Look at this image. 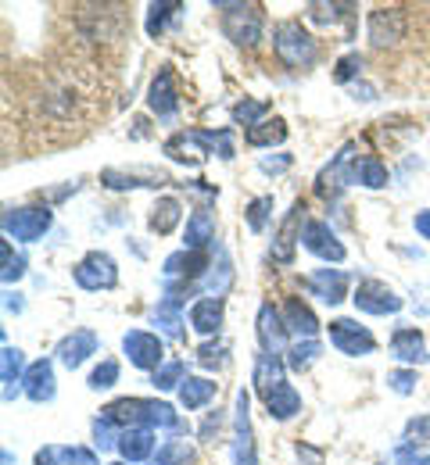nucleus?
I'll list each match as a JSON object with an SVG mask.
<instances>
[{"instance_id": "nucleus-1", "label": "nucleus", "mask_w": 430, "mask_h": 465, "mask_svg": "<svg viewBox=\"0 0 430 465\" xmlns=\"http://www.w3.org/2000/svg\"><path fill=\"white\" fill-rule=\"evenodd\" d=\"M101 419H108L112 426H165V430H184V422H180V415L173 411V405H165V401H147V398H119V401H112V405L105 408V415Z\"/></svg>"}, {"instance_id": "nucleus-2", "label": "nucleus", "mask_w": 430, "mask_h": 465, "mask_svg": "<svg viewBox=\"0 0 430 465\" xmlns=\"http://www.w3.org/2000/svg\"><path fill=\"white\" fill-rule=\"evenodd\" d=\"M273 51L287 68H308L315 61V40L302 29V22H280L273 29Z\"/></svg>"}, {"instance_id": "nucleus-3", "label": "nucleus", "mask_w": 430, "mask_h": 465, "mask_svg": "<svg viewBox=\"0 0 430 465\" xmlns=\"http://www.w3.org/2000/svg\"><path fill=\"white\" fill-rule=\"evenodd\" d=\"M223 7V33L241 44V47H255L262 40V11L255 4H219Z\"/></svg>"}, {"instance_id": "nucleus-4", "label": "nucleus", "mask_w": 430, "mask_h": 465, "mask_svg": "<svg viewBox=\"0 0 430 465\" xmlns=\"http://www.w3.org/2000/svg\"><path fill=\"white\" fill-rule=\"evenodd\" d=\"M75 283L83 291H112L119 283V269H115V258L105 254V251H90L79 265H75Z\"/></svg>"}, {"instance_id": "nucleus-5", "label": "nucleus", "mask_w": 430, "mask_h": 465, "mask_svg": "<svg viewBox=\"0 0 430 465\" xmlns=\"http://www.w3.org/2000/svg\"><path fill=\"white\" fill-rule=\"evenodd\" d=\"M223 143V133H205V129H186V133H176L169 143H165V154L176 158V162H205L212 154V147Z\"/></svg>"}, {"instance_id": "nucleus-6", "label": "nucleus", "mask_w": 430, "mask_h": 465, "mask_svg": "<svg viewBox=\"0 0 430 465\" xmlns=\"http://www.w3.org/2000/svg\"><path fill=\"white\" fill-rule=\"evenodd\" d=\"M47 230H51V212L47 208H11V212H4V232L15 236V240L33 243Z\"/></svg>"}, {"instance_id": "nucleus-7", "label": "nucleus", "mask_w": 430, "mask_h": 465, "mask_svg": "<svg viewBox=\"0 0 430 465\" xmlns=\"http://www.w3.org/2000/svg\"><path fill=\"white\" fill-rule=\"evenodd\" d=\"M355 308L359 312H366V315H398L402 312V297L391 291L387 283H380V280H363L359 287H355Z\"/></svg>"}, {"instance_id": "nucleus-8", "label": "nucleus", "mask_w": 430, "mask_h": 465, "mask_svg": "<svg viewBox=\"0 0 430 465\" xmlns=\"http://www.w3.org/2000/svg\"><path fill=\"white\" fill-rule=\"evenodd\" d=\"M330 344L341 351V354H352V358L369 354V351L376 348L373 333H369L366 326L352 322V319H334V322H330Z\"/></svg>"}, {"instance_id": "nucleus-9", "label": "nucleus", "mask_w": 430, "mask_h": 465, "mask_svg": "<svg viewBox=\"0 0 430 465\" xmlns=\"http://www.w3.org/2000/svg\"><path fill=\"white\" fill-rule=\"evenodd\" d=\"M402 36H405L402 7H376V11H369V44L373 47H391Z\"/></svg>"}, {"instance_id": "nucleus-10", "label": "nucleus", "mask_w": 430, "mask_h": 465, "mask_svg": "<svg viewBox=\"0 0 430 465\" xmlns=\"http://www.w3.org/2000/svg\"><path fill=\"white\" fill-rule=\"evenodd\" d=\"M147 104L151 112L162 118V122H173L176 112H180V94H176V75L173 68H162L151 83V94H147Z\"/></svg>"}, {"instance_id": "nucleus-11", "label": "nucleus", "mask_w": 430, "mask_h": 465, "mask_svg": "<svg viewBox=\"0 0 430 465\" xmlns=\"http://www.w3.org/2000/svg\"><path fill=\"white\" fill-rule=\"evenodd\" d=\"M234 465H258V459H255V440H251L247 391H237V411H234Z\"/></svg>"}, {"instance_id": "nucleus-12", "label": "nucleus", "mask_w": 430, "mask_h": 465, "mask_svg": "<svg viewBox=\"0 0 430 465\" xmlns=\"http://www.w3.org/2000/svg\"><path fill=\"white\" fill-rule=\"evenodd\" d=\"M123 351L125 358L136 365V369H158L162 365V341L155 333H144V330H133L123 337Z\"/></svg>"}, {"instance_id": "nucleus-13", "label": "nucleus", "mask_w": 430, "mask_h": 465, "mask_svg": "<svg viewBox=\"0 0 430 465\" xmlns=\"http://www.w3.org/2000/svg\"><path fill=\"white\" fill-rule=\"evenodd\" d=\"M302 243H305V251H312L315 258H323V262H345V243L334 236V230L326 226V223H305V230H302Z\"/></svg>"}, {"instance_id": "nucleus-14", "label": "nucleus", "mask_w": 430, "mask_h": 465, "mask_svg": "<svg viewBox=\"0 0 430 465\" xmlns=\"http://www.w3.org/2000/svg\"><path fill=\"white\" fill-rule=\"evenodd\" d=\"M352 154H355V143H348L323 173H319V179H315V193L319 197H337L341 190H345V183H352V169H348V162H352Z\"/></svg>"}, {"instance_id": "nucleus-15", "label": "nucleus", "mask_w": 430, "mask_h": 465, "mask_svg": "<svg viewBox=\"0 0 430 465\" xmlns=\"http://www.w3.org/2000/svg\"><path fill=\"white\" fill-rule=\"evenodd\" d=\"M258 341L265 354H284V341H287V322L284 312H276L269 301L258 308Z\"/></svg>"}, {"instance_id": "nucleus-16", "label": "nucleus", "mask_w": 430, "mask_h": 465, "mask_svg": "<svg viewBox=\"0 0 430 465\" xmlns=\"http://www.w3.org/2000/svg\"><path fill=\"white\" fill-rule=\"evenodd\" d=\"M305 287L315 293L323 304H341L345 293H348V276H345L341 269H315L305 280Z\"/></svg>"}, {"instance_id": "nucleus-17", "label": "nucleus", "mask_w": 430, "mask_h": 465, "mask_svg": "<svg viewBox=\"0 0 430 465\" xmlns=\"http://www.w3.org/2000/svg\"><path fill=\"white\" fill-rule=\"evenodd\" d=\"M22 383H25V398H29V401H36V405L51 401V398H55V365H51L47 358L33 361V365L25 369V376H22Z\"/></svg>"}, {"instance_id": "nucleus-18", "label": "nucleus", "mask_w": 430, "mask_h": 465, "mask_svg": "<svg viewBox=\"0 0 430 465\" xmlns=\"http://www.w3.org/2000/svg\"><path fill=\"white\" fill-rule=\"evenodd\" d=\"M258 394H262V401H265L273 419H291V415L302 411V394H298L287 380H280V383H273V387H265V391H258Z\"/></svg>"}, {"instance_id": "nucleus-19", "label": "nucleus", "mask_w": 430, "mask_h": 465, "mask_svg": "<svg viewBox=\"0 0 430 465\" xmlns=\"http://www.w3.org/2000/svg\"><path fill=\"white\" fill-rule=\"evenodd\" d=\"M302 215H305V201H295V208L287 212L284 226H280L276 240H273V251H269V254H273L276 262H284V265H291V258H295V240H302V236H298Z\"/></svg>"}, {"instance_id": "nucleus-20", "label": "nucleus", "mask_w": 430, "mask_h": 465, "mask_svg": "<svg viewBox=\"0 0 430 465\" xmlns=\"http://www.w3.org/2000/svg\"><path fill=\"white\" fill-rule=\"evenodd\" d=\"M90 354H97V333H90V330H72L58 344V358L68 369H79Z\"/></svg>"}, {"instance_id": "nucleus-21", "label": "nucleus", "mask_w": 430, "mask_h": 465, "mask_svg": "<svg viewBox=\"0 0 430 465\" xmlns=\"http://www.w3.org/2000/svg\"><path fill=\"white\" fill-rule=\"evenodd\" d=\"M119 451H123L125 462H144V459H151V451H155V433H151V426H129L119 433Z\"/></svg>"}, {"instance_id": "nucleus-22", "label": "nucleus", "mask_w": 430, "mask_h": 465, "mask_svg": "<svg viewBox=\"0 0 430 465\" xmlns=\"http://www.w3.org/2000/svg\"><path fill=\"white\" fill-rule=\"evenodd\" d=\"M284 322H287V333H295L298 341H315V333H319V319L302 301H287L284 304Z\"/></svg>"}, {"instance_id": "nucleus-23", "label": "nucleus", "mask_w": 430, "mask_h": 465, "mask_svg": "<svg viewBox=\"0 0 430 465\" xmlns=\"http://www.w3.org/2000/svg\"><path fill=\"white\" fill-rule=\"evenodd\" d=\"M391 354L398 361H409V365H424L427 361V341L420 330H398L391 337Z\"/></svg>"}, {"instance_id": "nucleus-24", "label": "nucleus", "mask_w": 430, "mask_h": 465, "mask_svg": "<svg viewBox=\"0 0 430 465\" xmlns=\"http://www.w3.org/2000/svg\"><path fill=\"white\" fill-rule=\"evenodd\" d=\"M190 326L197 333H219L223 326V297H201L194 308H190Z\"/></svg>"}, {"instance_id": "nucleus-25", "label": "nucleus", "mask_w": 430, "mask_h": 465, "mask_svg": "<svg viewBox=\"0 0 430 465\" xmlns=\"http://www.w3.org/2000/svg\"><path fill=\"white\" fill-rule=\"evenodd\" d=\"M101 183L108 190H140V186H165L169 179L162 173H119V169H105L101 173Z\"/></svg>"}, {"instance_id": "nucleus-26", "label": "nucleus", "mask_w": 430, "mask_h": 465, "mask_svg": "<svg viewBox=\"0 0 430 465\" xmlns=\"http://www.w3.org/2000/svg\"><path fill=\"white\" fill-rule=\"evenodd\" d=\"M212 240H215V219L201 208V212H194V215L186 219L184 243H186V251H205Z\"/></svg>"}, {"instance_id": "nucleus-27", "label": "nucleus", "mask_w": 430, "mask_h": 465, "mask_svg": "<svg viewBox=\"0 0 430 465\" xmlns=\"http://www.w3.org/2000/svg\"><path fill=\"white\" fill-rule=\"evenodd\" d=\"M36 465H97L94 451L86 448H62V444H51V448H40L36 451Z\"/></svg>"}, {"instance_id": "nucleus-28", "label": "nucleus", "mask_w": 430, "mask_h": 465, "mask_svg": "<svg viewBox=\"0 0 430 465\" xmlns=\"http://www.w3.org/2000/svg\"><path fill=\"white\" fill-rule=\"evenodd\" d=\"M284 140H287L284 118H262L258 125L247 129V143L251 147H273V143H284Z\"/></svg>"}, {"instance_id": "nucleus-29", "label": "nucleus", "mask_w": 430, "mask_h": 465, "mask_svg": "<svg viewBox=\"0 0 430 465\" xmlns=\"http://www.w3.org/2000/svg\"><path fill=\"white\" fill-rule=\"evenodd\" d=\"M180 215H184V204H180L176 197H162V201L155 204V212H151V230L158 232V236H165V232L176 230Z\"/></svg>"}, {"instance_id": "nucleus-30", "label": "nucleus", "mask_w": 430, "mask_h": 465, "mask_svg": "<svg viewBox=\"0 0 430 465\" xmlns=\"http://www.w3.org/2000/svg\"><path fill=\"white\" fill-rule=\"evenodd\" d=\"M230 283H234V269H230V258H226V251L219 247V265H212V269L205 272L201 287L208 291V297H223V293L230 291Z\"/></svg>"}, {"instance_id": "nucleus-31", "label": "nucleus", "mask_w": 430, "mask_h": 465, "mask_svg": "<svg viewBox=\"0 0 430 465\" xmlns=\"http://www.w3.org/2000/svg\"><path fill=\"white\" fill-rule=\"evenodd\" d=\"M352 183H363L369 190H380V186H387V169H384V162L380 158H359L355 165H352Z\"/></svg>"}, {"instance_id": "nucleus-32", "label": "nucleus", "mask_w": 430, "mask_h": 465, "mask_svg": "<svg viewBox=\"0 0 430 465\" xmlns=\"http://www.w3.org/2000/svg\"><path fill=\"white\" fill-rule=\"evenodd\" d=\"M155 322L162 326V333L169 337V341H184V319H180V304H173V301H162L158 308H155Z\"/></svg>"}, {"instance_id": "nucleus-33", "label": "nucleus", "mask_w": 430, "mask_h": 465, "mask_svg": "<svg viewBox=\"0 0 430 465\" xmlns=\"http://www.w3.org/2000/svg\"><path fill=\"white\" fill-rule=\"evenodd\" d=\"M284 380V361H280V354H258V361H255V387L258 391H265V387H273V383H280Z\"/></svg>"}, {"instance_id": "nucleus-34", "label": "nucleus", "mask_w": 430, "mask_h": 465, "mask_svg": "<svg viewBox=\"0 0 430 465\" xmlns=\"http://www.w3.org/2000/svg\"><path fill=\"white\" fill-rule=\"evenodd\" d=\"M18 376H22V351L18 348H4V358H0V380H4V398L11 401L18 394Z\"/></svg>"}, {"instance_id": "nucleus-35", "label": "nucleus", "mask_w": 430, "mask_h": 465, "mask_svg": "<svg viewBox=\"0 0 430 465\" xmlns=\"http://www.w3.org/2000/svg\"><path fill=\"white\" fill-rule=\"evenodd\" d=\"M215 398V383L212 380H184V387H180V401H184V408H201L208 405Z\"/></svg>"}, {"instance_id": "nucleus-36", "label": "nucleus", "mask_w": 430, "mask_h": 465, "mask_svg": "<svg viewBox=\"0 0 430 465\" xmlns=\"http://www.w3.org/2000/svg\"><path fill=\"white\" fill-rule=\"evenodd\" d=\"M355 4H308V18L319 25H337L341 18H352Z\"/></svg>"}, {"instance_id": "nucleus-37", "label": "nucleus", "mask_w": 430, "mask_h": 465, "mask_svg": "<svg viewBox=\"0 0 430 465\" xmlns=\"http://www.w3.org/2000/svg\"><path fill=\"white\" fill-rule=\"evenodd\" d=\"M184 11V4H151L147 7V36H162L169 18H176Z\"/></svg>"}, {"instance_id": "nucleus-38", "label": "nucleus", "mask_w": 430, "mask_h": 465, "mask_svg": "<svg viewBox=\"0 0 430 465\" xmlns=\"http://www.w3.org/2000/svg\"><path fill=\"white\" fill-rule=\"evenodd\" d=\"M319 354H323V344H319V341H298L295 348L287 351V365H291L295 372H305Z\"/></svg>"}, {"instance_id": "nucleus-39", "label": "nucleus", "mask_w": 430, "mask_h": 465, "mask_svg": "<svg viewBox=\"0 0 430 465\" xmlns=\"http://www.w3.org/2000/svg\"><path fill=\"white\" fill-rule=\"evenodd\" d=\"M184 372H186V365L180 358H173V361H165V365L155 369V380H151V383H155L158 391H173V387L184 383Z\"/></svg>"}, {"instance_id": "nucleus-40", "label": "nucleus", "mask_w": 430, "mask_h": 465, "mask_svg": "<svg viewBox=\"0 0 430 465\" xmlns=\"http://www.w3.org/2000/svg\"><path fill=\"white\" fill-rule=\"evenodd\" d=\"M0 258H4V269H0L4 283H15V280H22V276H25V258H22V254H15L11 240H4V243H0Z\"/></svg>"}, {"instance_id": "nucleus-41", "label": "nucleus", "mask_w": 430, "mask_h": 465, "mask_svg": "<svg viewBox=\"0 0 430 465\" xmlns=\"http://www.w3.org/2000/svg\"><path fill=\"white\" fill-rule=\"evenodd\" d=\"M190 459H194V451H190V444H186V440H165V444L158 448L155 465H186Z\"/></svg>"}, {"instance_id": "nucleus-42", "label": "nucleus", "mask_w": 430, "mask_h": 465, "mask_svg": "<svg viewBox=\"0 0 430 465\" xmlns=\"http://www.w3.org/2000/svg\"><path fill=\"white\" fill-rule=\"evenodd\" d=\"M409 448H427L430 444V411H424V415H416V419H409V426H405V437H402Z\"/></svg>"}, {"instance_id": "nucleus-43", "label": "nucleus", "mask_w": 430, "mask_h": 465, "mask_svg": "<svg viewBox=\"0 0 430 465\" xmlns=\"http://www.w3.org/2000/svg\"><path fill=\"white\" fill-rule=\"evenodd\" d=\"M265 112H269V104H265V101H241V104H234V122L251 129V125H258V122H262Z\"/></svg>"}, {"instance_id": "nucleus-44", "label": "nucleus", "mask_w": 430, "mask_h": 465, "mask_svg": "<svg viewBox=\"0 0 430 465\" xmlns=\"http://www.w3.org/2000/svg\"><path fill=\"white\" fill-rule=\"evenodd\" d=\"M269 212H273V197H255V201L247 204V226H251V232L265 230Z\"/></svg>"}, {"instance_id": "nucleus-45", "label": "nucleus", "mask_w": 430, "mask_h": 465, "mask_svg": "<svg viewBox=\"0 0 430 465\" xmlns=\"http://www.w3.org/2000/svg\"><path fill=\"white\" fill-rule=\"evenodd\" d=\"M115 380H119V365H115V361H101V365L90 372V387H94V391H108V387H115Z\"/></svg>"}, {"instance_id": "nucleus-46", "label": "nucleus", "mask_w": 430, "mask_h": 465, "mask_svg": "<svg viewBox=\"0 0 430 465\" xmlns=\"http://www.w3.org/2000/svg\"><path fill=\"white\" fill-rule=\"evenodd\" d=\"M359 72H363V54H345V58L337 61V68H334V79L337 83H352Z\"/></svg>"}, {"instance_id": "nucleus-47", "label": "nucleus", "mask_w": 430, "mask_h": 465, "mask_svg": "<svg viewBox=\"0 0 430 465\" xmlns=\"http://www.w3.org/2000/svg\"><path fill=\"white\" fill-rule=\"evenodd\" d=\"M94 444H97L101 451H108V448H119V437H115V426H112L108 419H97V422H94Z\"/></svg>"}, {"instance_id": "nucleus-48", "label": "nucleus", "mask_w": 430, "mask_h": 465, "mask_svg": "<svg viewBox=\"0 0 430 465\" xmlns=\"http://www.w3.org/2000/svg\"><path fill=\"white\" fill-rule=\"evenodd\" d=\"M387 387H391L395 394H413V391H416V372L398 369V372H391V376H387Z\"/></svg>"}, {"instance_id": "nucleus-49", "label": "nucleus", "mask_w": 430, "mask_h": 465, "mask_svg": "<svg viewBox=\"0 0 430 465\" xmlns=\"http://www.w3.org/2000/svg\"><path fill=\"white\" fill-rule=\"evenodd\" d=\"M395 465H430V455L409 448V444H398L395 448Z\"/></svg>"}, {"instance_id": "nucleus-50", "label": "nucleus", "mask_w": 430, "mask_h": 465, "mask_svg": "<svg viewBox=\"0 0 430 465\" xmlns=\"http://www.w3.org/2000/svg\"><path fill=\"white\" fill-rule=\"evenodd\" d=\"M223 351H226V344H201V361L205 365H223Z\"/></svg>"}, {"instance_id": "nucleus-51", "label": "nucleus", "mask_w": 430, "mask_h": 465, "mask_svg": "<svg viewBox=\"0 0 430 465\" xmlns=\"http://www.w3.org/2000/svg\"><path fill=\"white\" fill-rule=\"evenodd\" d=\"M291 169V154H276V158H262V173H287Z\"/></svg>"}, {"instance_id": "nucleus-52", "label": "nucleus", "mask_w": 430, "mask_h": 465, "mask_svg": "<svg viewBox=\"0 0 430 465\" xmlns=\"http://www.w3.org/2000/svg\"><path fill=\"white\" fill-rule=\"evenodd\" d=\"M413 226H416V232H420L424 240H430V212H416V219H413Z\"/></svg>"}, {"instance_id": "nucleus-53", "label": "nucleus", "mask_w": 430, "mask_h": 465, "mask_svg": "<svg viewBox=\"0 0 430 465\" xmlns=\"http://www.w3.org/2000/svg\"><path fill=\"white\" fill-rule=\"evenodd\" d=\"M219 422H223V419H219V415H208V422H205V426H201V437H205V440H212V433H215V430H219Z\"/></svg>"}, {"instance_id": "nucleus-54", "label": "nucleus", "mask_w": 430, "mask_h": 465, "mask_svg": "<svg viewBox=\"0 0 430 465\" xmlns=\"http://www.w3.org/2000/svg\"><path fill=\"white\" fill-rule=\"evenodd\" d=\"M7 312H22V293H7Z\"/></svg>"}, {"instance_id": "nucleus-55", "label": "nucleus", "mask_w": 430, "mask_h": 465, "mask_svg": "<svg viewBox=\"0 0 430 465\" xmlns=\"http://www.w3.org/2000/svg\"><path fill=\"white\" fill-rule=\"evenodd\" d=\"M112 465H125V462H112Z\"/></svg>"}]
</instances>
